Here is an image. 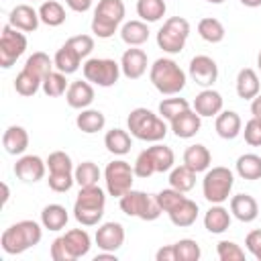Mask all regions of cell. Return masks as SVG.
Wrapping results in <instances>:
<instances>
[{"instance_id":"3","label":"cell","mask_w":261,"mask_h":261,"mask_svg":"<svg viewBox=\"0 0 261 261\" xmlns=\"http://www.w3.org/2000/svg\"><path fill=\"white\" fill-rule=\"evenodd\" d=\"M149 80L155 86V90L159 94L165 96H175L186 88L188 75L186 71L169 57H159L153 61V65L149 67Z\"/></svg>"},{"instance_id":"45","label":"cell","mask_w":261,"mask_h":261,"mask_svg":"<svg viewBox=\"0 0 261 261\" xmlns=\"http://www.w3.org/2000/svg\"><path fill=\"white\" fill-rule=\"evenodd\" d=\"M173 247H175L177 261H198L202 257L200 245L194 239H181V241L173 243Z\"/></svg>"},{"instance_id":"43","label":"cell","mask_w":261,"mask_h":261,"mask_svg":"<svg viewBox=\"0 0 261 261\" xmlns=\"http://www.w3.org/2000/svg\"><path fill=\"white\" fill-rule=\"evenodd\" d=\"M67 88H69V84H67V80H65V73H61V71H51V73L43 80V86H41L43 94L49 96V98H59V96H63V94L67 92Z\"/></svg>"},{"instance_id":"29","label":"cell","mask_w":261,"mask_h":261,"mask_svg":"<svg viewBox=\"0 0 261 261\" xmlns=\"http://www.w3.org/2000/svg\"><path fill=\"white\" fill-rule=\"evenodd\" d=\"M184 163L190 169H194L196 173H200V171H206L212 165V155H210V151H208L206 145L196 143V145H190L184 151Z\"/></svg>"},{"instance_id":"40","label":"cell","mask_w":261,"mask_h":261,"mask_svg":"<svg viewBox=\"0 0 261 261\" xmlns=\"http://www.w3.org/2000/svg\"><path fill=\"white\" fill-rule=\"evenodd\" d=\"M198 35L206 41V43H220L226 35L224 31V24L218 20V18H212V16H206L198 22Z\"/></svg>"},{"instance_id":"14","label":"cell","mask_w":261,"mask_h":261,"mask_svg":"<svg viewBox=\"0 0 261 261\" xmlns=\"http://www.w3.org/2000/svg\"><path fill=\"white\" fill-rule=\"evenodd\" d=\"M188 75L192 77V82L196 86H200V88H212V84L218 80V65L208 55H196L190 61Z\"/></svg>"},{"instance_id":"4","label":"cell","mask_w":261,"mask_h":261,"mask_svg":"<svg viewBox=\"0 0 261 261\" xmlns=\"http://www.w3.org/2000/svg\"><path fill=\"white\" fill-rule=\"evenodd\" d=\"M104 208H106V194L98 184L80 188V194L73 202V218L82 226H96L104 216Z\"/></svg>"},{"instance_id":"10","label":"cell","mask_w":261,"mask_h":261,"mask_svg":"<svg viewBox=\"0 0 261 261\" xmlns=\"http://www.w3.org/2000/svg\"><path fill=\"white\" fill-rule=\"evenodd\" d=\"M47 161V169H49V188L57 194H63V192H69L71 186L75 184V177H73V161L71 157L65 153V151H53L49 153V157L45 159Z\"/></svg>"},{"instance_id":"25","label":"cell","mask_w":261,"mask_h":261,"mask_svg":"<svg viewBox=\"0 0 261 261\" xmlns=\"http://www.w3.org/2000/svg\"><path fill=\"white\" fill-rule=\"evenodd\" d=\"M204 228L212 234H220L230 228V212L222 204H212L204 214Z\"/></svg>"},{"instance_id":"39","label":"cell","mask_w":261,"mask_h":261,"mask_svg":"<svg viewBox=\"0 0 261 261\" xmlns=\"http://www.w3.org/2000/svg\"><path fill=\"white\" fill-rule=\"evenodd\" d=\"M167 4L165 0H137V14L145 22H157L165 16Z\"/></svg>"},{"instance_id":"21","label":"cell","mask_w":261,"mask_h":261,"mask_svg":"<svg viewBox=\"0 0 261 261\" xmlns=\"http://www.w3.org/2000/svg\"><path fill=\"white\" fill-rule=\"evenodd\" d=\"M222 106H224V100L220 96V92L212 90V88H204L192 102V108L202 116H216L218 112H222Z\"/></svg>"},{"instance_id":"36","label":"cell","mask_w":261,"mask_h":261,"mask_svg":"<svg viewBox=\"0 0 261 261\" xmlns=\"http://www.w3.org/2000/svg\"><path fill=\"white\" fill-rule=\"evenodd\" d=\"M39 18L47 27H59L65 22V8L57 0H45L39 6Z\"/></svg>"},{"instance_id":"8","label":"cell","mask_w":261,"mask_h":261,"mask_svg":"<svg viewBox=\"0 0 261 261\" xmlns=\"http://www.w3.org/2000/svg\"><path fill=\"white\" fill-rule=\"evenodd\" d=\"M118 206L126 216L141 218L147 222L157 220L163 212L157 204V198L147 192H141V190H128L124 196L118 198Z\"/></svg>"},{"instance_id":"56","label":"cell","mask_w":261,"mask_h":261,"mask_svg":"<svg viewBox=\"0 0 261 261\" xmlns=\"http://www.w3.org/2000/svg\"><path fill=\"white\" fill-rule=\"evenodd\" d=\"M257 67H259V71H261V51H259V55H257Z\"/></svg>"},{"instance_id":"18","label":"cell","mask_w":261,"mask_h":261,"mask_svg":"<svg viewBox=\"0 0 261 261\" xmlns=\"http://www.w3.org/2000/svg\"><path fill=\"white\" fill-rule=\"evenodd\" d=\"M169 128L173 130V135L177 139H192L202 128V116L194 108H188L169 122Z\"/></svg>"},{"instance_id":"37","label":"cell","mask_w":261,"mask_h":261,"mask_svg":"<svg viewBox=\"0 0 261 261\" xmlns=\"http://www.w3.org/2000/svg\"><path fill=\"white\" fill-rule=\"evenodd\" d=\"M169 186L179 190V192H190L194 186H196V171L190 169L186 163L177 165V167H171L169 171Z\"/></svg>"},{"instance_id":"52","label":"cell","mask_w":261,"mask_h":261,"mask_svg":"<svg viewBox=\"0 0 261 261\" xmlns=\"http://www.w3.org/2000/svg\"><path fill=\"white\" fill-rule=\"evenodd\" d=\"M65 4L73 10V12H88L94 4V0H65Z\"/></svg>"},{"instance_id":"9","label":"cell","mask_w":261,"mask_h":261,"mask_svg":"<svg viewBox=\"0 0 261 261\" xmlns=\"http://www.w3.org/2000/svg\"><path fill=\"white\" fill-rule=\"evenodd\" d=\"M190 37V22L184 16H169L163 27L157 31V47L163 53L177 55L184 51Z\"/></svg>"},{"instance_id":"49","label":"cell","mask_w":261,"mask_h":261,"mask_svg":"<svg viewBox=\"0 0 261 261\" xmlns=\"http://www.w3.org/2000/svg\"><path fill=\"white\" fill-rule=\"evenodd\" d=\"M245 141L251 147H261V118H251L245 122Z\"/></svg>"},{"instance_id":"30","label":"cell","mask_w":261,"mask_h":261,"mask_svg":"<svg viewBox=\"0 0 261 261\" xmlns=\"http://www.w3.org/2000/svg\"><path fill=\"white\" fill-rule=\"evenodd\" d=\"M67 220H69V214H67L65 206H61V204H47L41 210V224L47 230L57 232V230L65 228Z\"/></svg>"},{"instance_id":"57","label":"cell","mask_w":261,"mask_h":261,"mask_svg":"<svg viewBox=\"0 0 261 261\" xmlns=\"http://www.w3.org/2000/svg\"><path fill=\"white\" fill-rule=\"evenodd\" d=\"M204 2H210V4H222L224 0H204Z\"/></svg>"},{"instance_id":"23","label":"cell","mask_w":261,"mask_h":261,"mask_svg":"<svg viewBox=\"0 0 261 261\" xmlns=\"http://www.w3.org/2000/svg\"><path fill=\"white\" fill-rule=\"evenodd\" d=\"M230 214L241 222H253L259 216V204L251 194H237L230 198Z\"/></svg>"},{"instance_id":"22","label":"cell","mask_w":261,"mask_h":261,"mask_svg":"<svg viewBox=\"0 0 261 261\" xmlns=\"http://www.w3.org/2000/svg\"><path fill=\"white\" fill-rule=\"evenodd\" d=\"M214 128H216V135L220 139L232 141L243 133V120L234 110H222V112L216 114Z\"/></svg>"},{"instance_id":"5","label":"cell","mask_w":261,"mask_h":261,"mask_svg":"<svg viewBox=\"0 0 261 261\" xmlns=\"http://www.w3.org/2000/svg\"><path fill=\"white\" fill-rule=\"evenodd\" d=\"M92 239L84 228H71L51 243L49 255L53 261H75L90 253Z\"/></svg>"},{"instance_id":"44","label":"cell","mask_w":261,"mask_h":261,"mask_svg":"<svg viewBox=\"0 0 261 261\" xmlns=\"http://www.w3.org/2000/svg\"><path fill=\"white\" fill-rule=\"evenodd\" d=\"M188 108H192V106L186 98H165L159 102V116L165 118L167 122H171L177 114H181Z\"/></svg>"},{"instance_id":"6","label":"cell","mask_w":261,"mask_h":261,"mask_svg":"<svg viewBox=\"0 0 261 261\" xmlns=\"http://www.w3.org/2000/svg\"><path fill=\"white\" fill-rule=\"evenodd\" d=\"M124 2L122 0H100L92 16V33L98 39H110L124 20Z\"/></svg>"},{"instance_id":"34","label":"cell","mask_w":261,"mask_h":261,"mask_svg":"<svg viewBox=\"0 0 261 261\" xmlns=\"http://www.w3.org/2000/svg\"><path fill=\"white\" fill-rule=\"evenodd\" d=\"M120 39L128 47H139L149 39V27L145 20H128L120 29Z\"/></svg>"},{"instance_id":"2","label":"cell","mask_w":261,"mask_h":261,"mask_svg":"<svg viewBox=\"0 0 261 261\" xmlns=\"http://www.w3.org/2000/svg\"><path fill=\"white\" fill-rule=\"evenodd\" d=\"M126 126H128V133L139 139V141H145V143H159L165 139L167 135V122L165 118H161L159 114L151 112L149 108H133L128 112V118H126Z\"/></svg>"},{"instance_id":"32","label":"cell","mask_w":261,"mask_h":261,"mask_svg":"<svg viewBox=\"0 0 261 261\" xmlns=\"http://www.w3.org/2000/svg\"><path fill=\"white\" fill-rule=\"evenodd\" d=\"M75 126L86 135H94L106 126V116L96 108H84L75 116Z\"/></svg>"},{"instance_id":"28","label":"cell","mask_w":261,"mask_h":261,"mask_svg":"<svg viewBox=\"0 0 261 261\" xmlns=\"http://www.w3.org/2000/svg\"><path fill=\"white\" fill-rule=\"evenodd\" d=\"M53 63H55V69H57V71L69 75V73H75V71L80 69L82 57H80L77 51L65 41V43L57 49V53H55V57H53Z\"/></svg>"},{"instance_id":"16","label":"cell","mask_w":261,"mask_h":261,"mask_svg":"<svg viewBox=\"0 0 261 261\" xmlns=\"http://www.w3.org/2000/svg\"><path fill=\"white\" fill-rule=\"evenodd\" d=\"M96 245L100 251H112L116 253L122 245H124V226L120 222H104L96 228V237H94Z\"/></svg>"},{"instance_id":"12","label":"cell","mask_w":261,"mask_h":261,"mask_svg":"<svg viewBox=\"0 0 261 261\" xmlns=\"http://www.w3.org/2000/svg\"><path fill=\"white\" fill-rule=\"evenodd\" d=\"M133 181H135V169L130 167L128 161L114 159L106 165L104 184H106V192L110 196H114V198L124 196L128 190H133Z\"/></svg>"},{"instance_id":"42","label":"cell","mask_w":261,"mask_h":261,"mask_svg":"<svg viewBox=\"0 0 261 261\" xmlns=\"http://www.w3.org/2000/svg\"><path fill=\"white\" fill-rule=\"evenodd\" d=\"M24 67H27L29 71L37 73L41 80H45V77L53 71L55 63H53V59H51L47 53H43V51H35V53L29 55V59L24 61Z\"/></svg>"},{"instance_id":"27","label":"cell","mask_w":261,"mask_h":261,"mask_svg":"<svg viewBox=\"0 0 261 261\" xmlns=\"http://www.w3.org/2000/svg\"><path fill=\"white\" fill-rule=\"evenodd\" d=\"M198 212H200L198 210V204L194 200H190V198H184L175 208H171L167 212V216H169L171 224H175L179 228H186V226H192L196 222Z\"/></svg>"},{"instance_id":"1","label":"cell","mask_w":261,"mask_h":261,"mask_svg":"<svg viewBox=\"0 0 261 261\" xmlns=\"http://www.w3.org/2000/svg\"><path fill=\"white\" fill-rule=\"evenodd\" d=\"M41 239H43V224H39L37 220H18L2 232L0 245L6 255H20L37 247Z\"/></svg>"},{"instance_id":"38","label":"cell","mask_w":261,"mask_h":261,"mask_svg":"<svg viewBox=\"0 0 261 261\" xmlns=\"http://www.w3.org/2000/svg\"><path fill=\"white\" fill-rule=\"evenodd\" d=\"M41 86H43V80H41L37 73L29 71L27 67H22L20 73L16 75V80H14V90H16V94H20V96H24V98L35 96V94L41 90Z\"/></svg>"},{"instance_id":"54","label":"cell","mask_w":261,"mask_h":261,"mask_svg":"<svg viewBox=\"0 0 261 261\" xmlns=\"http://www.w3.org/2000/svg\"><path fill=\"white\" fill-rule=\"evenodd\" d=\"M241 4L247 6V8H259L261 6V0H241Z\"/></svg>"},{"instance_id":"24","label":"cell","mask_w":261,"mask_h":261,"mask_svg":"<svg viewBox=\"0 0 261 261\" xmlns=\"http://www.w3.org/2000/svg\"><path fill=\"white\" fill-rule=\"evenodd\" d=\"M2 145L8 155H22L29 147V133L24 126L10 124L2 135Z\"/></svg>"},{"instance_id":"47","label":"cell","mask_w":261,"mask_h":261,"mask_svg":"<svg viewBox=\"0 0 261 261\" xmlns=\"http://www.w3.org/2000/svg\"><path fill=\"white\" fill-rule=\"evenodd\" d=\"M155 198H157V204H159V208L163 210V212H169L171 208H175L186 196H184V192H179V190H175V188H165V190H161L159 194H155Z\"/></svg>"},{"instance_id":"20","label":"cell","mask_w":261,"mask_h":261,"mask_svg":"<svg viewBox=\"0 0 261 261\" xmlns=\"http://www.w3.org/2000/svg\"><path fill=\"white\" fill-rule=\"evenodd\" d=\"M65 100H67L69 108H75V110L90 108V104L94 102V84H90L88 80L71 82L65 92Z\"/></svg>"},{"instance_id":"19","label":"cell","mask_w":261,"mask_h":261,"mask_svg":"<svg viewBox=\"0 0 261 261\" xmlns=\"http://www.w3.org/2000/svg\"><path fill=\"white\" fill-rule=\"evenodd\" d=\"M39 10H35L29 4H18L10 10L8 14V24H12L14 29L22 31V33H35L39 29Z\"/></svg>"},{"instance_id":"41","label":"cell","mask_w":261,"mask_h":261,"mask_svg":"<svg viewBox=\"0 0 261 261\" xmlns=\"http://www.w3.org/2000/svg\"><path fill=\"white\" fill-rule=\"evenodd\" d=\"M73 177H75V184L80 188H88V186H96L98 184V179L102 177V171L94 161H82L73 169Z\"/></svg>"},{"instance_id":"48","label":"cell","mask_w":261,"mask_h":261,"mask_svg":"<svg viewBox=\"0 0 261 261\" xmlns=\"http://www.w3.org/2000/svg\"><path fill=\"white\" fill-rule=\"evenodd\" d=\"M67 43L77 51V55H80L82 59H86V57L94 51V37H90V35H75V37H69Z\"/></svg>"},{"instance_id":"53","label":"cell","mask_w":261,"mask_h":261,"mask_svg":"<svg viewBox=\"0 0 261 261\" xmlns=\"http://www.w3.org/2000/svg\"><path fill=\"white\" fill-rule=\"evenodd\" d=\"M251 114H253V118H261V94H257L251 100Z\"/></svg>"},{"instance_id":"46","label":"cell","mask_w":261,"mask_h":261,"mask_svg":"<svg viewBox=\"0 0 261 261\" xmlns=\"http://www.w3.org/2000/svg\"><path fill=\"white\" fill-rule=\"evenodd\" d=\"M216 255L220 261H245V251L234 241H218Z\"/></svg>"},{"instance_id":"15","label":"cell","mask_w":261,"mask_h":261,"mask_svg":"<svg viewBox=\"0 0 261 261\" xmlns=\"http://www.w3.org/2000/svg\"><path fill=\"white\" fill-rule=\"evenodd\" d=\"M47 161H43L39 155H20L14 163V175L24 184H37L45 177Z\"/></svg>"},{"instance_id":"33","label":"cell","mask_w":261,"mask_h":261,"mask_svg":"<svg viewBox=\"0 0 261 261\" xmlns=\"http://www.w3.org/2000/svg\"><path fill=\"white\" fill-rule=\"evenodd\" d=\"M104 147L112 155H126L133 147V135L124 128H110L104 135Z\"/></svg>"},{"instance_id":"55","label":"cell","mask_w":261,"mask_h":261,"mask_svg":"<svg viewBox=\"0 0 261 261\" xmlns=\"http://www.w3.org/2000/svg\"><path fill=\"white\" fill-rule=\"evenodd\" d=\"M2 192H4V196H2V204H6V202H8V196H10L8 186H6V184H2Z\"/></svg>"},{"instance_id":"51","label":"cell","mask_w":261,"mask_h":261,"mask_svg":"<svg viewBox=\"0 0 261 261\" xmlns=\"http://www.w3.org/2000/svg\"><path fill=\"white\" fill-rule=\"evenodd\" d=\"M155 259H157V261H177L175 247H173V245H165V247H161V249L155 253Z\"/></svg>"},{"instance_id":"35","label":"cell","mask_w":261,"mask_h":261,"mask_svg":"<svg viewBox=\"0 0 261 261\" xmlns=\"http://www.w3.org/2000/svg\"><path fill=\"white\" fill-rule=\"evenodd\" d=\"M234 169L243 179H249V181L261 179V157L257 153H245L237 159Z\"/></svg>"},{"instance_id":"17","label":"cell","mask_w":261,"mask_h":261,"mask_svg":"<svg viewBox=\"0 0 261 261\" xmlns=\"http://www.w3.org/2000/svg\"><path fill=\"white\" fill-rule=\"evenodd\" d=\"M147 65H149V59H147V53L139 47H128L122 57H120V69H122V75L128 77V80H139L145 75L147 71Z\"/></svg>"},{"instance_id":"26","label":"cell","mask_w":261,"mask_h":261,"mask_svg":"<svg viewBox=\"0 0 261 261\" xmlns=\"http://www.w3.org/2000/svg\"><path fill=\"white\" fill-rule=\"evenodd\" d=\"M145 153H147V157H149V161H151L155 173L171 171V167H173V163H175V155H173L171 147L155 143L153 147H147Z\"/></svg>"},{"instance_id":"13","label":"cell","mask_w":261,"mask_h":261,"mask_svg":"<svg viewBox=\"0 0 261 261\" xmlns=\"http://www.w3.org/2000/svg\"><path fill=\"white\" fill-rule=\"evenodd\" d=\"M27 51V37L12 24H4L0 33V67L8 69Z\"/></svg>"},{"instance_id":"50","label":"cell","mask_w":261,"mask_h":261,"mask_svg":"<svg viewBox=\"0 0 261 261\" xmlns=\"http://www.w3.org/2000/svg\"><path fill=\"white\" fill-rule=\"evenodd\" d=\"M245 245H247V251H249L257 261H261V228L251 230V232L247 234V239H245Z\"/></svg>"},{"instance_id":"31","label":"cell","mask_w":261,"mask_h":261,"mask_svg":"<svg viewBox=\"0 0 261 261\" xmlns=\"http://www.w3.org/2000/svg\"><path fill=\"white\" fill-rule=\"evenodd\" d=\"M259 88H261V84H259V75H257L255 69L245 67L237 73V94H239V98L253 100L259 94Z\"/></svg>"},{"instance_id":"11","label":"cell","mask_w":261,"mask_h":261,"mask_svg":"<svg viewBox=\"0 0 261 261\" xmlns=\"http://www.w3.org/2000/svg\"><path fill=\"white\" fill-rule=\"evenodd\" d=\"M82 71H84V77L94 84V86H100V88H110L118 82L122 69H120V63H116L114 59H108V57H92V59H86L84 65H82Z\"/></svg>"},{"instance_id":"7","label":"cell","mask_w":261,"mask_h":261,"mask_svg":"<svg viewBox=\"0 0 261 261\" xmlns=\"http://www.w3.org/2000/svg\"><path fill=\"white\" fill-rule=\"evenodd\" d=\"M234 186V173L228 167H208L202 179V194L210 204H222L228 200Z\"/></svg>"}]
</instances>
